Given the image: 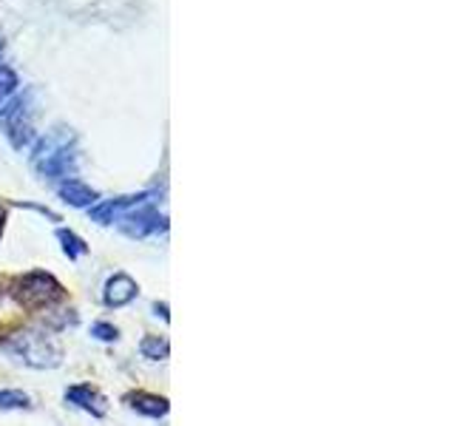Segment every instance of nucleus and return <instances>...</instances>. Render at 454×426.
<instances>
[]
</instances>
